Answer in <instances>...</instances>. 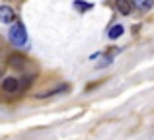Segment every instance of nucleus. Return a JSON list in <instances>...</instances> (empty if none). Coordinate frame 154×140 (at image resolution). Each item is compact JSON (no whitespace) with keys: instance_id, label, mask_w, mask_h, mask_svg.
<instances>
[{"instance_id":"nucleus-1","label":"nucleus","mask_w":154,"mask_h":140,"mask_svg":"<svg viewBox=\"0 0 154 140\" xmlns=\"http://www.w3.org/2000/svg\"><path fill=\"white\" fill-rule=\"evenodd\" d=\"M8 39H10L12 45L16 47H23L27 43V31L26 27H23V23H14V25L10 27V31H8Z\"/></svg>"},{"instance_id":"nucleus-2","label":"nucleus","mask_w":154,"mask_h":140,"mask_svg":"<svg viewBox=\"0 0 154 140\" xmlns=\"http://www.w3.org/2000/svg\"><path fill=\"white\" fill-rule=\"evenodd\" d=\"M2 90L4 91H8V94H12V91H18V90H22V80L20 78H6L2 82Z\"/></svg>"},{"instance_id":"nucleus-3","label":"nucleus","mask_w":154,"mask_h":140,"mask_svg":"<svg viewBox=\"0 0 154 140\" xmlns=\"http://www.w3.org/2000/svg\"><path fill=\"white\" fill-rule=\"evenodd\" d=\"M0 22L2 23H16V12L10 6H0Z\"/></svg>"},{"instance_id":"nucleus-4","label":"nucleus","mask_w":154,"mask_h":140,"mask_svg":"<svg viewBox=\"0 0 154 140\" xmlns=\"http://www.w3.org/2000/svg\"><path fill=\"white\" fill-rule=\"evenodd\" d=\"M26 62H27V58L23 57V55L14 53V55H10V57H8V64H10L12 68H23V66H26Z\"/></svg>"},{"instance_id":"nucleus-5","label":"nucleus","mask_w":154,"mask_h":140,"mask_svg":"<svg viewBox=\"0 0 154 140\" xmlns=\"http://www.w3.org/2000/svg\"><path fill=\"white\" fill-rule=\"evenodd\" d=\"M64 91H68V86H66V84H60V86L53 88V90H47V91H41V94H37V99L53 97V95H57V94H64Z\"/></svg>"},{"instance_id":"nucleus-6","label":"nucleus","mask_w":154,"mask_h":140,"mask_svg":"<svg viewBox=\"0 0 154 140\" xmlns=\"http://www.w3.org/2000/svg\"><path fill=\"white\" fill-rule=\"evenodd\" d=\"M115 6L123 16H129L133 10V0H115Z\"/></svg>"},{"instance_id":"nucleus-7","label":"nucleus","mask_w":154,"mask_h":140,"mask_svg":"<svg viewBox=\"0 0 154 140\" xmlns=\"http://www.w3.org/2000/svg\"><path fill=\"white\" fill-rule=\"evenodd\" d=\"M125 33V27L123 25H119V23H117V25H113L111 29H109V39H117V37H121V35Z\"/></svg>"},{"instance_id":"nucleus-8","label":"nucleus","mask_w":154,"mask_h":140,"mask_svg":"<svg viewBox=\"0 0 154 140\" xmlns=\"http://www.w3.org/2000/svg\"><path fill=\"white\" fill-rule=\"evenodd\" d=\"M133 4H135L139 10H143V12H146V10H150L152 8V0H133Z\"/></svg>"},{"instance_id":"nucleus-9","label":"nucleus","mask_w":154,"mask_h":140,"mask_svg":"<svg viewBox=\"0 0 154 140\" xmlns=\"http://www.w3.org/2000/svg\"><path fill=\"white\" fill-rule=\"evenodd\" d=\"M74 6L78 8V10H90V8H92V4H84L82 0H76V2H74Z\"/></svg>"},{"instance_id":"nucleus-10","label":"nucleus","mask_w":154,"mask_h":140,"mask_svg":"<svg viewBox=\"0 0 154 140\" xmlns=\"http://www.w3.org/2000/svg\"><path fill=\"white\" fill-rule=\"evenodd\" d=\"M0 78H2V74H0Z\"/></svg>"}]
</instances>
